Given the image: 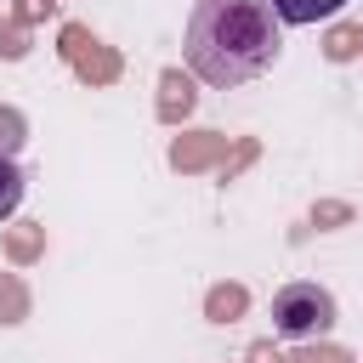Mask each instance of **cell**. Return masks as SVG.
Returning a JSON list of instances; mask_svg holds the SVG:
<instances>
[{"label": "cell", "mask_w": 363, "mask_h": 363, "mask_svg": "<svg viewBox=\"0 0 363 363\" xmlns=\"http://www.w3.org/2000/svg\"><path fill=\"white\" fill-rule=\"evenodd\" d=\"M346 0H272V11H278V23L284 28H306V23H329L335 11H340Z\"/></svg>", "instance_id": "3"}, {"label": "cell", "mask_w": 363, "mask_h": 363, "mask_svg": "<svg viewBox=\"0 0 363 363\" xmlns=\"http://www.w3.org/2000/svg\"><path fill=\"white\" fill-rule=\"evenodd\" d=\"M23 136H28V119H23L17 108H0V153H6V159L23 147Z\"/></svg>", "instance_id": "5"}, {"label": "cell", "mask_w": 363, "mask_h": 363, "mask_svg": "<svg viewBox=\"0 0 363 363\" xmlns=\"http://www.w3.org/2000/svg\"><path fill=\"white\" fill-rule=\"evenodd\" d=\"M278 51H284V23L272 0H193L187 40H182L193 79L216 91L250 85L278 62Z\"/></svg>", "instance_id": "1"}, {"label": "cell", "mask_w": 363, "mask_h": 363, "mask_svg": "<svg viewBox=\"0 0 363 363\" xmlns=\"http://www.w3.org/2000/svg\"><path fill=\"white\" fill-rule=\"evenodd\" d=\"M23 193H28V176H23V164L0 153V221H6V216H17Z\"/></svg>", "instance_id": "4"}, {"label": "cell", "mask_w": 363, "mask_h": 363, "mask_svg": "<svg viewBox=\"0 0 363 363\" xmlns=\"http://www.w3.org/2000/svg\"><path fill=\"white\" fill-rule=\"evenodd\" d=\"M267 318H272V335H284V340H329L335 323H340V306L323 284L301 278V284H284L272 295Z\"/></svg>", "instance_id": "2"}]
</instances>
